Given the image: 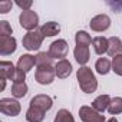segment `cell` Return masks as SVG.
Instances as JSON below:
<instances>
[{
	"mask_svg": "<svg viewBox=\"0 0 122 122\" xmlns=\"http://www.w3.org/2000/svg\"><path fill=\"white\" fill-rule=\"evenodd\" d=\"M76 78H78V83H79V88L82 89V92L93 93L98 89V81L91 68L81 66L76 72Z\"/></svg>",
	"mask_w": 122,
	"mask_h": 122,
	"instance_id": "obj_1",
	"label": "cell"
},
{
	"mask_svg": "<svg viewBox=\"0 0 122 122\" xmlns=\"http://www.w3.org/2000/svg\"><path fill=\"white\" fill-rule=\"evenodd\" d=\"M43 39L45 36L42 35L40 29H36V30H32V32H27L25 36H23V47L29 52H33V50H37L42 43H43Z\"/></svg>",
	"mask_w": 122,
	"mask_h": 122,
	"instance_id": "obj_2",
	"label": "cell"
},
{
	"mask_svg": "<svg viewBox=\"0 0 122 122\" xmlns=\"http://www.w3.org/2000/svg\"><path fill=\"white\" fill-rule=\"evenodd\" d=\"M55 76H56V72H55V66H52V65L37 66V69L35 72V79L40 85H50L55 81Z\"/></svg>",
	"mask_w": 122,
	"mask_h": 122,
	"instance_id": "obj_3",
	"label": "cell"
},
{
	"mask_svg": "<svg viewBox=\"0 0 122 122\" xmlns=\"http://www.w3.org/2000/svg\"><path fill=\"white\" fill-rule=\"evenodd\" d=\"M19 22L23 29H26L27 32H32V30H36V27L39 25V16L33 10H26V12L20 13Z\"/></svg>",
	"mask_w": 122,
	"mask_h": 122,
	"instance_id": "obj_4",
	"label": "cell"
},
{
	"mask_svg": "<svg viewBox=\"0 0 122 122\" xmlns=\"http://www.w3.org/2000/svg\"><path fill=\"white\" fill-rule=\"evenodd\" d=\"M0 111L7 116H17L22 111L20 102L12 98H3L0 99Z\"/></svg>",
	"mask_w": 122,
	"mask_h": 122,
	"instance_id": "obj_5",
	"label": "cell"
},
{
	"mask_svg": "<svg viewBox=\"0 0 122 122\" xmlns=\"http://www.w3.org/2000/svg\"><path fill=\"white\" fill-rule=\"evenodd\" d=\"M69 50V45L65 39H57L49 46V53L53 59H65Z\"/></svg>",
	"mask_w": 122,
	"mask_h": 122,
	"instance_id": "obj_6",
	"label": "cell"
},
{
	"mask_svg": "<svg viewBox=\"0 0 122 122\" xmlns=\"http://www.w3.org/2000/svg\"><path fill=\"white\" fill-rule=\"evenodd\" d=\"M79 118L83 122H105V116L101 115V112H98L96 109H93L92 106H81L79 108Z\"/></svg>",
	"mask_w": 122,
	"mask_h": 122,
	"instance_id": "obj_7",
	"label": "cell"
},
{
	"mask_svg": "<svg viewBox=\"0 0 122 122\" xmlns=\"http://www.w3.org/2000/svg\"><path fill=\"white\" fill-rule=\"evenodd\" d=\"M30 106L39 108V109H42L43 112H47V111L52 109V106H53V99H52L49 95L39 93V95H36V96H33V98L30 99Z\"/></svg>",
	"mask_w": 122,
	"mask_h": 122,
	"instance_id": "obj_8",
	"label": "cell"
},
{
	"mask_svg": "<svg viewBox=\"0 0 122 122\" xmlns=\"http://www.w3.org/2000/svg\"><path fill=\"white\" fill-rule=\"evenodd\" d=\"M89 26L93 32H105L111 26V19L108 15H98V16L92 17Z\"/></svg>",
	"mask_w": 122,
	"mask_h": 122,
	"instance_id": "obj_9",
	"label": "cell"
},
{
	"mask_svg": "<svg viewBox=\"0 0 122 122\" xmlns=\"http://www.w3.org/2000/svg\"><path fill=\"white\" fill-rule=\"evenodd\" d=\"M17 42L13 36H0V53L3 56L12 55L17 49Z\"/></svg>",
	"mask_w": 122,
	"mask_h": 122,
	"instance_id": "obj_10",
	"label": "cell"
},
{
	"mask_svg": "<svg viewBox=\"0 0 122 122\" xmlns=\"http://www.w3.org/2000/svg\"><path fill=\"white\" fill-rule=\"evenodd\" d=\"M55 72H56V76L59 79H66L72 73V63L68 59H60L55 65Z\"/></svg>",
	"mask_w": 122,
	"mask_h": 122,
	"instance_id": "obj_11",
	"label": "cell"
},
{
	"mask_svg": "<svg viewBox=\"0 0 122 122\" xmlns=\"http://www.w3.org/2000/svg\"><path fill=\"white\" fill-rule=\"evenodd\" d=\"M36 65V56L33 55H22L17 60V69L23 71V72H30L33 69V66Z\"/></svg>",
	"mask_w": 122,
	"mask_h": 122,
	"instance_id": "obj_12",
	"label": "cell"
},
{
	"mask_svg": "<svg viewBox=\"0 0 122 122\" xmlns=\"http://www.w3.org/2000/svg\"><path fill=\"white\" fill-rule=\"evenodd\" d=\"M73 56H75L76 62H78L81 66H85V65L89 62V57H91L89 47H88V46H76V47L73 49Z\"/></svg>",
	"mask_w": 122,
	"mask_h": 122,
	"instance_id": "obj_13",
	"label": "cell"
},
{
	"mask_svg": "<svg viewBox=\"0 0 122 122\" xmlns=\"http://www.w3.org/2000/svg\"><path fill=\"white\" fill-rule=\"evenodd\" d=\"M108 55L115 57L118 55H122V40L116 36H111L108 39Z\"/></svg>",
	"mask_w": 122,
	"mask_h": 122,
	"instance_id": "obj_14",
	"label": "cell"
},
{
	"mask_svg": "<svg viewBox=\"0 0 122 122\" xmlns=\"http://www.w3.org/2000/svg\"><path fill=\"white\" fill-rule=\"evenodd\" d=\"M16 72V68L12 62H7V60H2L0 62V78L2 79H13V75Z\"/></svg>",
	"mask_w": 122,
	"mask_h": 122,
	"instance_id": "obj_15",
	"label": "cell"
},
{
	"mask_svg": "<svg viewBox=\"0 0 122 122\" xmlns=\"http://www.w3.org/2000/svg\"><path fill=\"white\" fill-rule=\"evenodd\" d=\"M40 32L45 37H53L60 32V26L56 22H47L40 26Z\"/></svg>",
	"mask_w": 122,
	"mask_h": 122,
	"instance_id": "obj_16",
	"label": "cell"
},
{
	"mask_svg": "<svg viewBox=\"0 0 122 122\" xmlns=\"http://www.w3.org/2000/svg\"><path fill=\"white\" fill-rule=\"evenodd\" d=\"M92 46H93V50L96 55H103V53H108V39L103 37V36H96L93 40H92Z\"/></svg>",
	"mask_w": 122,
	"mask_h": 122,
	"instance_id": "obj_17",
	"label": "cell"
},
{
	"mask_svg": "<svg viewBox=\"0 0 122 122\" xmlns=\"http://www.w3.org/2000/svg\"><path fill=\"white\" fill-rule=\"evenodd\" d=\"M111 96L109 95H101V96H98L93 102H92V108L93 109H96L98 112H105L106 109H108V106H109V103H111Z\"/></svg>",
	"mask_w": 122,
	"mask_h": 122,
	"instance_id": "obj_18",
	"label": "cell"
},
{
	"mask_svg": "<svg viewBox=\"0 0 122 122\" xmlns=\"http://www.w3.org/2000/svg\"><path fill=\"white\" fill-rule=\"evenodd\" d=\"M26 119L27 122H42L45 119V112L39 108L29 106V109L26 111Z\"/></svg>",
	"mask_w": 122,
	"mask_h": 122,
	"instance_id": "obj_19",
	"label": "cell"
},
{
	"mask_svg": "<svg viewBox=\"0 0 122 122\" xmlns=\"http://www.w3.org/2000/svg\"><path fill=\"white\" fill-rule=\"evenodd\" d=\"M95 69L99 75H106L109 71H112V63L106 57H99L95 63Z\"/></svg>",
	"mask_w": 122,
	"mask_h": 122,
	"instance_id": "obj_20",
	"label": "cell"
},
{
	"mask_svg": "<svg viewBox=\"0 0 122 122\" xmlns=\"http://www.w3.org/2000/svg\"><path fill=\"white\" fill-rule=\"evenodd\" d=\"M92 37H91V35L88 33V32H85V30H79V32H76V35H75V42H76V46H89L91 43H92Z\"/></svg>",
	"mask_w": 122,
	"mask_h": 122,
	"instance_id": "obj_21",
	"label": "cell"
},
{
	"mask_svg": "<svg viewBox=\"0 0 122 122\" xmlns=\"http://www.w3.org/2000/svg\"><path fill=\"white\" fill-rule=\"evenodd\" d=\"M27 91H29V88H27L26 82H23V83H13L12 85V95L15 98H17V99L26 96L27 95Z\"/></svg>",
	"mask_w": 122,
	"mask_h": 122,
	"instance_id": "obj_22",
	"label": "cell"
},
{
	"mask_svg": "<svg viewBox=\"0 0 122 122\" xmlns=\"http://www.w3.org/2000/svg\"><path fill=\"white\" fill-rule=\"evenodd\" d=\"M53 62V57L49 52H39L36 55V66H49Z\"/></svg>",
	"mask_w": 122,
	"mask_h": 122,
	"instance_id": "obj_23",
	"label": "cell"
},
{
	"mask_svg": "<svg viewBox=\"0 0 122 122\" xmlns=\"http://www.w3.org/2000/svg\"><path fill=\"white\" fill-rule=\"evenodd\" d=\"M108 112L111 115H118L122 112V98L121 96H115L111 99V103L108 106Z\"/></svg>",
	"mask_w": 122,
	"mask_h": 122,
	"instance_id": "obj_24",
	"label": "cell"
},
{
	"mask_svg": "<svg viewBox=\"0 0 122 122\" xmlns=\"http://www.w3.org/2000/svg\"><path fill=\"white\" fill-rule=\"evenodd\" d=\"M53 122H75V118L72 116V113L68 109H60L57 111Z\"/></svg>",
	"mask_w": 122,
	"mask_h": 122,
	"instance_id": "obj_25",
	"label": "cell"
},
{
	"mask_svg": "<svg viewBox=\"0 0 122 122\" xmlns=\"http://www.w3.org/2000/svg\"><path fill=\"white\" fill-rule=\"evenodd\" d=\"M112 71L116 75L122 76V55H118L112 59Z\"/></svg>",
	"mask_w": 122,
	"mask_h": 122,
	"instance_id": "obj_26",
	"label": "cell"
},
{
	"mask_svg": "<svg viewBox=\"0 0 122 122\" xmlns=\"http://www.w3.org/2000/svg\"><path fill=\"white\" fill-rule=\"evenodd\" d=\"M12 26L9 25V22L2 20L0 22V36H12Z\"/></svg>",
	"mask_w": 122,
	"mask_h": 122,
	"instance_id": "obj_27",
	"label": "cell"
},
{
	"mask_svg": "<svg viewBox=\"0 0 122 122\" xmlns=\"http://www.w3.org/2000/svg\"><path fill=\"white\" fill-rule=\"evenodd\" d=\"M12 81H13V83H23L26 81V72H23V71H20V69L16 68V72H15Z\"/></svg>",
	"mask_w": 122,
	"mask_h": 122,
	"instance_id": "obj_28",
	"label": "cell"
},
{
	"mask_svg": "<svg viewBox=\"0 0 122 122\" xmlns=\"http://www.w3.org/2000/svg\"><path fill=\"white\" fill-rule=\"evenodd\" d=\"M16 5H17L23 12H26V10H30L33 2H32V0H16Z\"/></svg>",
	"mask_w": 122,
	"mask_h": 122,
	"instance_id": "obj_29",
	"label": "cell"
},
{
	"mask_svg": "<svg viewBox=\"0 0 122 122\" xmlns=\"http://www.w3.org/2000/svg\"><path fill=\"white\" fill-rule=\"evenodd\" d=\"M12 6H13V3L12 2H9V0H3V2H0V13H7L10 9H12Z\"/></svg>",
	"mask_w": 122,
	"mask_h": 122,
	"instance_id": "obj_30",
	"label": "cell"
},
{
	"mask_svg": "<svg viewBox=\"0 0 122 122\" xmlns=\"http://www.w3.org/2000/svg\"><path fill=\"white\" fill-rule=\"evenodd\" d=\"M0 82H2V85H0V91H5V88H6V79H0Z\"/></svg>",
	"mask_w": 122,
	"mask_h": 122,
	"instance_id": "obj_31",
	"label": "cell"
},
{
	"mask_svg": "<svg viewBox=\"0 0 122 122\" xmlns=\"http://www.w3.org/2000/svg\"><path fill=\"white\" fill-rule=\"evenodd\" d=\"M105 122H118V119L113 116V118H111V119H108V121H105Z\"/></svg>",
	"mask_w": 122,
	"mask_h": 122,
	"instance_id": "obj_32",
	"label": "cell"
}]
</instances>
